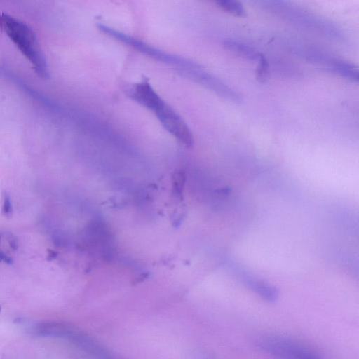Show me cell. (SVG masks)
<instances>
[{"label": "cell", "mask_w": 359, "mask_h": 359, "mask_svg": "<svg viewBox=\"0 0 359 359\" xmlns=\"http://www.w3.org/2000/svg\"><path fill=\"white\" fill-rule=\"evenodd\" d=\"M0 29L30 62L37 76L47 79L49 77L48 63L33 29L22 20L1 12Z\"/></svg>", "instance_id": "cell-1"}, {"label": "cell", "mask_w": 359, "mask_h": 359, "mask_svg": "<svg viewBox=\"0 0 359 359\" xmlns=\"http://www.w3.org/2000/svg\"><path fill=\"white\" fill-rule=\"evenodd\" d=\"M259 346L278 359H320L303 344L287 337H264L259 341Z\"/></svg>", "instance_id": "cell-2"}, {"label": "cell", "mask_w": 359, "mask_h": 359, "mask_svg": "<svg viewBox=\"0 0 359 359\" xmlns=\"http://www.w3.org/2000/svg\"><path fill=\"white\" fill-rule=\"evenodd\" d=\"M162 126L176 139L187 147L194 144L193 134L181 116L163 101L154 111Z\"/></svg>", "instance_id": "cell-3"}, {"label": "cell", "mask_w": 359, "mask_h": 359, "mask_svg": "<svg viewBox=\"0 0 359 359\" xmlns=\"http://www.w3.org/2000/svg\"><path fill=\"white\" fill-rule=\"evenodd\" d=\"M126 93L132 100L153 111L164 101L146 79L132 84L127 88Z\"/></svg>", "instance_id": "cell-4"}, {"label": "cell", "mask_w": 359, "mask_h": 359, "mask_svg": "<svg viewBox=\"0 0 359 359\" xmlns=\"http://www.w3.org/2000/svg\"><path fill=\"white\" fill-rule=\"evenodd\" d=\"M224 46L233 54L248 60H259L262 54L254 48L237 41H225Z\"/></svg>", "instance_id": "cell-5"}, {"label": "cell", "mask_w": 359, "mask_h": 359, "mask_svg": "<svg viewBox=\"0 0 359 359\" xmlns=\"http://www.w3.org/2000/svg\"><path fill=\"white\" fill-rule=\"evenodd\" d=\"M245 283L252 290L268 301H275L278 297L276 287L262 280L247 278Z\"/></svg>", "instance_id": "cell-6"}, {"label": "cell", "mask_w": 359, "mask_h": 359, "mask_svg": "<svg viewBox=\"0 0 359 359\" xmlns=\"http://www.w3.org/2000/svg\"><path fill=\"white\" fill-rule=\"evenodd\" d=\"M331 62L330 68L334 72L352 81L358 80V68L354 67L353 65L338 60H334Z\"/></svg>", "instance_id": "cell-7"}, {"label": "cell", "mask_w": 359, "mask_h": 359, "mask_svg": "<svg viewBox=\"0 0 359 359\" xmlns=\"http://www.w3.org/2000/svg\"><path fill=\"white\" fill-rule=\"evenodd\" d=\"M218 6L224 11L236 16L246 15V11L241 3L234 0H219L216 1Z\"/></svg>", "instance_id": "cell-8"}, {"label": "cell", "mask_w": 359, "mask_h": 359, "mask_svg": "<svg viewBox=\"0 0 359 359\" xmlns=\"http://www.w3.org/2000/svg\"><path fill=\"white\" fill-rule=\"evenodd\" d=\"M185 179V174L182 170L175 172L172 175V192L180 200L182 198Z\"/></svg>", "instance_id": "cell-9"}, {"label": "cell", "mask_w": 359, "mask_h": 359, "mask_svg": "<svg viewBox=\"0 0 359 359\" xmlns=\"http://www.w3.org/2000/svg\"><path fill=\"white\" fill-rule=\"evenodd\" d=\"M259 61V65L256 70V78L260 82H265L269 77V64L263 54H261Z\"/></svg>", "instance_id": "cell-10"}, {"label": "cell", "mask_w": 359, "mask_h": 359, "mask_svg": "<svg viewBox=\"0 0 359 359\" xmlns=\"http://www.w3.org/2000/svg\"><path fill=\"white\" fill-rule=\"evenodd\" d=\"M2 214L5 217H10L12 215L13 208L11 201V197L8 194L4 192L3 194V203L1 208Z\"/></svg>", "instance_id": "cell-11"}, {"label": "cell", "mask_w": 359, "mask_h": 359, "mask_svg": "<svg viewBox=\"0 0 359 359\" xmlns=\"http://www.w3.org/2000/svg\"><path fill=\"white\" fill-rule=\"evenodd\" d=\"M0 262L11 264L12 259L0 250Z\"/></svg>", "instance_id": "cell-12"}, {"label": "cell", "mask_w": 359, "mask_h": 359, "mask_svg": "<svg viewBox=\"0 0 359 359\" xmlns=\"http://www.w3.org/2000/svg\"><path fill=\"white\" fill-rule=\"evenodd\" d=\"M230 191V189L229 187H223L220 189H219L217 191L218 193L221 194H229Z\"/></svg>", "instance_id": "cell-13"}, {"label": "cell", "mask_w": 359, "mask_h": 359, "mask_svg": "<svg viewBox=\"0 0 359 359\" xmlns=\"http://www.w3.org/2000/svg\"><path fill=\"white\" fill-rule=\"evenodd\" d=\"M1 306H0V313H1Z\"/></svg>", "instance_id": "cell-14"}]
</instances>
